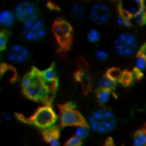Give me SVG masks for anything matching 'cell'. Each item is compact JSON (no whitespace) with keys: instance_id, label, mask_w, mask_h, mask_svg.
Returning a JSON list of instances; mask_svg holds the SVG:
<instances>
[{"instance_id":"1","label":"cell","mask_w":146,"mask_h":146,"mask_svg":"<svg viewBox=\"0 0 146 146\" xmlns=\"http://www.w3.org/2000/svg\"><path fill=\"white\" fill-rule=\"evenodd\" d=\"M21 86L25 95L35 101H47L50 99L54 88L44 83L40 73L32 71L23 77Z\"/></svg>"},{"instance_id":"2","label":"cell","mask_w":146,"mask_h":146,"mask_svg":"<svg viewBox=\"0 0 146 146\" xmlns=\"http://www.w3.org/2000/svg\"><path fill=\"white\" fill-rule=\"evenodd\" d=\"M86 123L91 132L96 134H108L115 129L117 119L110 109L99 107L89 114Z\"/></svg>"},{"instance_id":"3","label":"cell","mask_w":146,"mask_h":146,"mask_svg":"<svg viewBox=\"0 0 146 146\" xmlns=\"http://www.w3.org/2000/svg\"><path fill=\"white\" fill-rule=\"evenodd\" d=\"M113 50L116 55L123 58L133 56L138 49V39L132 32L123 31L113 40Z\"/></svg>"},{"instance_id":"4","label":"cell","mask_w":146,"mask_h":146,"mask_svg":"<svg viewBox=\"0 0 146 146\" xmlns=\"http://www.w3.org/2000/svg\"><path fill=\"white\" fill-rule=\"evenodd\" d=\"M21 25V35L28 42H37L46 34V26L39 17Z\"/></svg>"},{"instance_id":"5","label":"cell","mask_w":146,"mask_h":146,"mask_svg":"<svg viewBox=\"0 0 146 146\" xmlns=\"http://www.w3.org/2000/svg\"><path fill=\"white\" fill-rule=\"evenodd\" d=\"M13 11L16 20L19 21L21 24L39 17V9L37 5L28 0H23L18 2L14 6Z\"/></svg>"},{"instance_id":"6","label":"cell","mask_w":146,"mask_h":146,"mask_svg":"<svg viewBox=\"0 0 146 146\" xmlns=\"http://www.w3.org/2000/svg\"><path fill=\"white\" fill-rule=\"evenodd\" d=\"M56 118V114L50 106H42L34 112L31 122L39 128L48 129L55 123Z\"/></svg>"},{"instance_id":"7","label":"cell","mask_w":146,"mask_h":146,"mask_svg":"<svg viewBox=\"0 0 146 146\" xmlns=\"http://www.w3.org/2000/svg\"><path fill=\"white\" fill-rule=\"evenodd\" d=\"M88 18L93 24L103 25L111 18V11L106 4L102 2H96L90 6L88 11Z\"/></svg>"},{"instance_id":"8","label":"cell","mask_w":146,"mask_h":146,"mask_svg":"<svg viewBox=\"0 0 146 146\" xmlns=\"http://www.w3.org/2000/svg\"><path fill=\"white\" fill-rule=\"evenodd\" d=\"M29 56V49L21 43L10 45L6 52V59L11 64H22L28 60Z\"/></svg>"},{"instance_id":"9","label":"cell","mask_w":146,"mask_h":146,"mask_svg":"<svg viewBox=\"0 0 146 146\" xmlns=\"http://www.w3.org/2000/svg\"><path fill=\"white\" fill-rule=\"evenodd\" d=\"M53 33L60 45L63 47L69 44L72 36V27L67 21L58 20L53 24Z\"/></svg>"},{"instance_id":"10","label":"cell","mask_w":146,"mask_h":146,"mask_svg":"<svg viewBox=\"0 0 146 146\" xmlns=\"http://www.w3.org/2000/svg\"><path fill=\"white\" fill-rule=\"evenodd\" d=\"M59 121L63 126H74L83 123L84 119L81 114L70 106H64L59 113Z\"/></svg>"},{"instance_id":"11","label":"cell","mask_w":146,"mask_h":146,"mask_svg":"<svg viewBox=\"0 0 146 146\" xmlns=\"http://www.w3.org/2000/svg\"><path fill=\"white\" fill-rule=\"evenodd\" d=\"M144 8L142 0H121V10L122 13L128 17L132 16L134 13Z\"/></svg>"},{"instance_id":"12","label":"cell","mask_w":146,"mask_h":146,"mask_svg":"<svg viewBox=\"0 0 146 146\" xmlns=\"http://www.w3.org/2000/svg\"><path fill=\"white\" fill-rule=\"evenodd\" d=\"M16 21L14 11L8 9H2L0 11V25L4 29H9L14 25Z\"/></svg>"},{"instance_id":"13","label":"cell","mask_w":146,"mask_h":146,"mask_svg":"<svg viewBox=\"0 0 146 146\" xmlns=\"http://www.w3.org/2000/svg\"><path fill=\"white\" fill-rule=\"evenodd\" d=\"M40 76L45 84H47L50 87L54 88L55 83H56V73L53 67H49L44 70L40 71Z\"/></svg>"},{"instance_id":"14","label":"cell","mask_w":146,"mask_h":146,"mask_svg":"<svg viewBox=\"0 0 146 146\" xmlns=\"http://www.w3.org/2000/svg\"><path fill=\"white\" fill-rule=\"evenodd\" d=\"M86 9L81 3H74L69 8V15L75 20H82L85 17Z\"/></svg>"},{"instance_id":"15","label":"cell","mask_w":146,"mask_h":146,"mask_svg":"<svg viewBox=\"0 0 146 146\" xmlns=\"http://www.w3.org/2000/svg\"><path fill=\"white\" fill-rule=\"evenodd\" d=\"M112 96V90L111 89H105V88H98L97 92H96V99H97L98 103L101 105H107L111 100Z\"/></svg>"},{"instance_id":"16","label":"cell","mask_w":146,"mask_h":146,"mask_svg":"<svg viewBox=\"0 0 146 146\" xmlns=\"http://www.w3.org/2000/svg\"><path fill=\"white\" fill-rule=\"evenodd\" d=\"M115 84H116V80L109 75L102 76V77H100L99 79H97V81H96V86H97V88H105V89L112 90L115 87Z\"/></svg>"},{"instance_id":"17","label":"cell","mask_w":146,"mask_h":146,"mask_svg":"<svg viewBox=\"0 0 146 146\" xmlns=\"http://www.w3.org/2000/svg\"><path fill=\"white\" fill-rule=\"evenodd\" d=\"M90 132H91V130H90L87 123H85V122L78 124V125H76L75 128H74V134H75L77 137H79L81 140H85L86 138L89 136Z\"/></svg>"},{"instance_id":"18","label":"cell","mask_w":146,"mask_h":146,"mask_svg":"<svg viewBox=\"0 0 146 146\" xmlns=\"http://www.w3.org/2000/svg\"><path fill=\"white\" fill-rule=\"evenodd\" d=\"M133 146H146V130H138L131 139Z\"/></svg>"},{"instance_id":"19","label":"cell","mask_w":146,"mask_h":146,"mask_svg":"<svg viewBox=\"0 0 146 146\" xmlns=\"http://www.w3.org/2000/svg\"><path fill=\"white\" fill-rule=\"evenodd\" d=\"M85 37L87 42H89L90 44H96L100 40V32L96 28H90L86 32Z\"/></svg>"},{"instance_id":"20","label":"cell","mask_w":146,"mask_h":146,"mask_svg":"<svg viewBox=\"0 0 146 146\" xmlns=\"http://www.w3.org/2000/svg\"><path fill=\"white\" fill-rule=\"evenodd\" d=\"M134 68L138 72H145L146 71V57L142 54H138L134 59Z\"/></svg>"},{"instance_id":"21","label":"cell","mask_w":146,"mask_h":146,"mask_svg":"<svg viewBox=\"0 0 146 146\" xmlns=\"http://www.w3.org/2000/svg\"><path fill=\"white\" fill-rule=\"evenodd\" d=\"M45 140L51 146H59L60 145V140L55 131H47L45 134Z\"/></svg>"},{"instance_id":"22","label":"cell","mask_w":146,"mask_h":146,"mask_svg":"<svg viewBox=\"0 0 146 146\" xmlns=\"http://www.w3.org/2000/svg\"><path fill=\"white\" fill-rule=\"evenodd\" d=\"M115 21H116V24H117L118 26L123 27V28H125V27H129L130 24H131V20H130V18L127 16V15L123 14V13H121L120 15H118Z\"/></svg>"},{"instance_id":"23","label":"cell","mask_w":146,"mask_h":146,"mask_svg":"<svg viewBox=\"0 0 146 146\" xmlns=\"http://www.w3.org/2000/svg\"><path fill=\"white\" fill-rule=\"evenodd\" d=\"M90 79L89 72L86 68H81L79 69L77 73V80L81 83H88Z\"/></svg>"},{"instance_id":"24","label":"cell","mask_w":146,"mask_h":146,"mask_svg":"<svg viewBox=\"0 0 146 146\" xmlns=\"http://www.w3.org/2000/svg\"><path fill=\"white\" fill-rule=\"evenodd\" d=\"M130 20H131V23H142L145 19V11H144V8L140 9L139 11H137L136 13H134L132 16L129 17Z\"/></svg>"},{"instance_id":"25","label":"cell","mask_w":146,"mask_h":146,"mask_svg":"<svg viewBox=\"0 0 146 146\" xmlns=\"http://www.w3.org/2000/svg\"><path fill=\"white\" fill-rule=\"evenodd\" d=\"M94 57H95L96 60L103 62V61H106L108 59V53L104 49H96L94 51Z\"/></svg>"},{"instance_id":"26","label":"cell","mask_w":146,"mask_h":146,"mask_svg":"<svg viewBox=\"0 0 146 146\" xmlns=\"http://www.w3.org/2000/svg\"><path fill=\"white\" fill-rule=\"evenodd\" d=\"M82 141H83V140H81L79 137H77V136L74 134V135L70 136V137L66 140L65 145L66 146H79L82 144Z\"/></svg>"},{"instance_id":"27","label":"cell","mask_w":146,"mask_h":146,"mask_svg":"<svg viewBox=\"0 0 146 146\" xmlns=\"http://www.w3.org/2000/svg\"><path fill=\"white\" fill-rule=\"evenodd\" d=\"M7 42H8V36L4 31L0 32V52L5 50L7 46Z\"/></svg>"},{"instance_id":"28","label":"cell","mask_w":146,"mask_h":146,"mask_svg":"<svg viewBox=\"0 0 146 146\" xmlns=\"http://www.w3.org/2000/svg\"><path fill=\"white\" fill-rule=\"evenodd\" d=\"M12 120V116L7 112H2L0 114V121L2 122H10Z\"/></svg>"},{"instance_id":"29","label":"cell","mask_w":146,"mask_h":146,"mask_svg":"<svg viewBox=\"0 0 146 146\" xmlns=\"http://www.w3.org/2000/svg\"><path fill=\"white\" fill-rule=\"evenodd\" d=\"M139 53L146 57V43L141 46V48H140V50H139Z\"/></svg>"},{"instance_id":"30","label":"cell","mask_w":146,"mask_h":146,"mask_svg":"<svg viewBox=\"0 0 146 146\" xmlns=\"http://www.w3.org/2000/svg\"><path fill=\"white\" fill-rule=\"evenodd\" d=\"M1 31H2V26L0 25V32H1Z\"/></svg>"},{"instance_id":"31","label":"cell","mask_w":146,"mask_h":146,"mask_svg":"<svg viewBox=\"0 0 146 146\" xmlns=\"http://www.w3.org/2000/svg\"><path fill=\"white\" fill-rule=\"evenodd\" d=\"M142 1H143V0H142Z\"/></svg>"}]
</instances>
